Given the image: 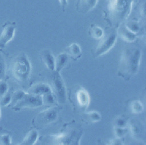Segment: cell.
I'll use <instances>...</instances> for the list:
<instances>
[{"label": "cell", "mask_w": 146, "mask_h": 145, "mask_svg": "<svg viewBox=\"0 0 146 145\" xmlns=\"http://www.w3.org/2000/svg\"><path fill=\"white\" fill-rule=\"evenodd\" d=\"M8 88L7 83L3 79L0 80V97L7 92Z\"/></svg>", "instance_id": "23"}, {"label": "cell", "mask_w": 146, "mask_h": 145, "mask_svg": "<svg viewBox=\"0 0 146 145\" xmlns=\"http://www.w3.org/2000/svg\"><path fill=\"white\" fill-rule=\"evenodd\" d=\"M43 99L40 96L34 95L29 93L23 94L22 98L13 106L15 110H19L23 107H37L42 104Z\"/></svg>", "instance_id": "4"}, {"label": "cell", "mask_w": 146, "mask_h": 145, "mask_svg": "<svg viewBox=\"0 0 146 145\" xmlns=\"http://www.w3.org/2000/svg\"><path fill=\"white\" fill-rule=\"evenodd\" d=\"M91 34L95 39H101L104 36V32L101 27L95 26L91 28Z\"/></svg>", "instance_id": "17"}, {"label": "cell", "mask_w": 146, "mask_h": 145, "mask_svg": "<svg viewBox=\"0 0 146 145\" xmlns=\"http://www.w3.org/2000/svg\"><path fill=\"white\" fill-rule=\"evenodd\" d=\"M29 93L42 96L47 93H51L50 87L44 84H37L31 86L27 92Z\"/></svg>", "instance_id": "11"}, {"label": "cell", "mask_w": 146, "mask_h": 145, "mask_svg": "<svg viewBox=\"0 0 146 145\" xmlns=\"http://www.w3.org/2000/svg\"><path fill=\"white\" fill-rule=\"evenodd\" d=\"M0 143L1 144L9 145L11 143V138L9 134H4L0 136Z\"/></svg>", "instance_id": "24"}, {"label": "cell", "mask_w": 146, "mask_h": 145, "mask_svg": "<svg viewBox=\"0 0 146 145\" xmlns=\"http://www.w3.org/2000/svg\"><path fill=\"white\" fill-rule=\"evenodd\" d=\"M134 0H108V9L111 19L121 23L131 13Z\"/></svg>", "instance_id": "2"}, {"label": "cell", "mask_w": 146, "mask_h": 145, "mask_svg": "<svg viewBox=\"0 0 146 145\" xmlns=\"http://www.w3.org/2000/svg\"><path fill=\"white\" fill-rule=\"evenodd\" d=\"M25 93V92L24 91L21 90L14 92L11 95V101L9 105H12L13 106L14 104L22 98Z\"/></svg>", "instance_id": "18"}, {"label": "cell", "mask_w": 146, "mask_h": 145, "mask_svg": "<svg viewBox=\"0 0 146 145\" xmlns=\"http://www.w3.org/2000/svg\"><path fill=\"white\" fill-rule=\"evenodd\" d=\"M15 27L13 24L5 26L0 34V48H4L14 37Z\"/></svg>", "instance_id": "7"}, {"label": "cell", "mask_w": 146, "mask_h": 145, "mask_svg": "<svg viewBox=\"0 0 146 145\" xmlns=\"http://www.w3.org/2000/svg\"><path fill=\"white\" fill-rule=\"evenodd\" d=\"M53 87L59 100L62 102L65 101V88L63 81L61 78L59 73L55 72L52 81Z\"/></svg>", "instance_id": "8"}, {"label": "cell", "mask_w": 146, "mask_h": 145, "mask_svg": "<svg viewBox=\"0 0 146 145\" xmlns=\"http://www.w3.org/2000/svg\"><path fill=\"white\" fill-rule=\"evenodd\" d=\"M117 33L120 37L127 42H132L136 38V34L131 31L124 24L120 23L119 28Z\"/></svg>", "instance_id": "10"}, {"label": "cell", "mask_w": 146, "mask_h": 145, "mask_svg": "<svg viewBox=\"0 0 146 145\" xmlns=\"http://www.w3.org/2000/svg\"><path fill=\"white\" fill-rule=\"evenodd\" d=\"M43 62L46 67L51 71L55 69V58L51 52L48 50L43 51L41 53Z\"/></svg>", "instance_id": "12"}, {"label": "cell", "mask_w": 146, "mask_h": 145, "mask_svg": "<svg viewBox=\"0 0 146 145\" xmlns=\"http://www.w3.org/2000/svg\"><path fill=\"white\" fill-rule=\"evenodd\" d=\"M38 132L35 130L30 131L25 136V138L20 144L23 145H32L34 144L38 138Z\"/></svg>", "instance_id": "16"}, {"label": "cell", "mask_w": 146, "mask_h": 145, "mask_svg": "<svg viewBox=\"0 0 146 145\" xmlns=\"http://www.w3.org/2000/svg\"><path fill=\"white\" fill-rule=\"evenodd\" d=\"M31 71L29 60L25 54L18 55L13 60L11 72L14 77L19 81H25L29 78Z\"/></svg>", "instance_id": "3"}, {"label": "cell", "mask_w": 146, "mask_h": 145, "mask_svg": "<svg viewBox=\"0 0 146 145\" xmlns=\"http://www.w3.org/2000/svg\"><path fill=\"white\" fill-rule=\"evenodd\" d=\"M57 116L56 111L54 109H49L40 112L35 119L38 126H43L54 121Z\"/></svg>", "instance_id": "6"}, {"label": "cell", "mask_w": 146, "mask_h": 145, "mask_svg": "<svg viewBox=\"0 0 146 145\" xmlns=\"http://www.w3.org/2000/svg\"><path fill=\"white\" fill-rule=\"evenodd\" d=\"M98 1V0H78L77 10L83 14L88 13L96 6Z\"/></svg>", "instance_id": "9"}, {"label": "cell", "mask_w": 146, "mask_h": 145, "mask_svg": "<svg viewBox=\"0 0 146 145\" xmlns=\"http://www.w3.org/2000/svg\"><path fill=\"white\" fill-rule=\"evenodd\" d=\"M1 107H0V118H1Z\"/></svg>", "instance_id": "27"}, {"label": "cell", "mask_w": 146, "mask_h": 145, "mask_svg": "<svg viewBox=\"0 0 146 145\" xmlns=\"http://www.w3.org/2000/svg\"><path fill=\"white\" fill-rule=\"evenodd\" d=\"M68 55L66 53H61L55 59V72L59 73L64 68L68 60Z\"/></svg>", "instance_id": "14"}, {"label": "cell", "mask_w": 146, "mask_h": 145, "mask_svg": "<svg viewBox=\"0 0 146 145\" xmlns=\"http://www.w3.org/2000/svg\"><path fill=\"white\" fill-rule=\"evenodd\" d=\"M125 26L132 32L135 34H136L140 29L139 25L137 22L135 21H128L125 24H124Z\"/></svg>", "instance_id": "21"}, {"label": "cell", "mask_w": 146, "mask_h": 145, "mask_svg": "<svg viewBox=\"0 0 146 145\" xmlns=\"http://www.w3.org/2000/svg\"><path fill=\"white\" fill-rule=\"evenodd\" d=\"M6 71V64L3 55L0 53V80L3 79Z\"/></svg>", "instance_id": "20"}, {"label": "cell", "mask_w": 146, "mask_h": 145, "mask_svg": "<svg viewBox=\"0 0 146 145\" xmlns=\"http://www.w3.org/2000/svg\"><path fill=\"white\" fill-rule=\"evenodd\" d=\"M58 1L63 9H64L65 7L68 5V0H58Z\"/></svg>", "instance_id": "26"}, {"label": "cell", "mask_w": 146, "mask_h": 145, "mask_svg": "<svg viewBox=\"0 0 146 145\" xmlns=\"http://www.w3.org/2000/svg\"><path fill=\"white\" fill-rule=\"evenodd\" d=\"M77 102L81 107H87L90 103V96L84 89H80L76 93Z\"/></svg>", "instance_id": "13"}, {"label": "cell", "mask_w": 146, "mask_h": 145, "mask_svg": "<svg viewBox=\"0 0 146 145\" xmlns=\"http://www.w3.org/2000/svg\"><path fill=\"white\" fill-rule=\"evenodd\" d=\"M88 117L89 119L92 121V122H97L100 119V114L95 111H90L87 113Z\"/></svg>", "instance_id": "25"}, {"label": "cell", "mask_w": 146, "mask_h": 145, "mask_svg": "<svg viewBox=\"0 0 146 145\" xmlns=\"http://www.w3.org/2000/svg\"><path fill=\"white\" fill-rule=\"evenodd\" d=\"M141 59V51L137 48L129 47L125 49L122 53L119 74L122 77L129 79L136 74Z\"/></svg>", "instance_id": "1"}, {"label": "cell", "mask_w": 146, "mask_h": 145, "mask_svg": "<svg viewBox=\"0 0 146 145\" xmlns=\"http://www.w3.org/2000/svg\"><path fill=\"white\" fill-rule=\"evenodd\" d=\"M67 54L72 59L76 60L79 59L82 55V50L79 45L76 43H72L67 47Z\"/></svg>", "instance_id": "15"}, {"label": "cell", "mask_w": 146, "mask_h": 145, "mask_svg": "<svg viewBox=\"0 0 146 145\" xmlns=\"http://www.w3.org/2000/svg\"><path fill=\"white\" fill-rule=\"evenodd\" d=\"M11 101V95L7 92L0 97V106L9 105Z\"/></svg>", "instance_id": "22"}, {"label": "cell", "mask_w": 146, "mask_h": 145, "mask_svg": "<svg viewBox=\"0 0 146 145\" xmlns=\"http://www.w3.org/2000/svg\"><path fill=\"white\" fill-rule=\"evenodd\" d=\"M116 38L117 35L114 31L104 35L95 49V56H101L108 52L115 45Z\"/></svg>", "instance_id": "5"}, {"label": "cell", "mask_w": 146, "mask_h": 145, "mask_svg": "<svg viewBox=\"0 0 146 145\" xmlns=\"http://www.w3.org/2000/svg\"><path fill=\"white\" fill-rule=\"evenodd\" d=\"M131 109L133 113H141L143 110V104L139 101H134L131 105Z\"/></svg>", "instance_id": "19"}]
</instances>
